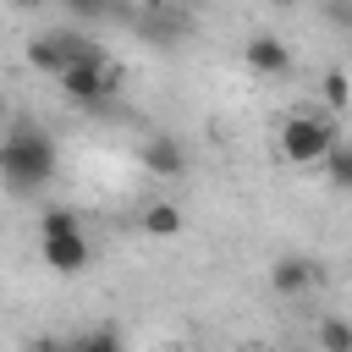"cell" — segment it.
<instances>
[{
	"instance_id": "6da1fadb",
	"label": "cell",
	"mask_w": 352,
	"mask_h": 352,
	"mask_svg": "<svg viewBox=\"0 0 352 352\" xmlns=\"http://www.w3.org/2000/svg\"><path fill=\"white\" fill-rule=\"evenodd\" d=\"M0 170H6L11 192H33L55 176V143L44 132H11L6 148H0Z\"/></svg>"
},
{
	"instance_id": "7a4b0ae2",
	"label": "cell",
	"mask_w": 352,
	"mask_h": 352,
	"mask_svg": "<svg viewBox=\"0 0 352 352\" xmlns=\"http://www.w3.org/2000/svg\"><path fill=\"white\" fill-rule=\"evenodd\" d=\"M336 143H341V138H336L330 116H314V110H297V116H286V126H280V154H286L292 165H324Z\"/></svg>"
},
{
	"instance_id": "3957f363",
	"label": "cell",
	"mask_w": 352,
	"mask_h": 352,
	"mask_svg": "<svg viewBox=\"0 0 352 352\" xmlns=\"http://www.w3.org/2000/svg\"><path fill=\"white\" fill-rule=\"evenodd\" d=\"M60 88H66V99H77V104H99V99H110V94L121 88V66H116L110 55H88V60H77V66L60 77Z\"/></svg>"
},
{
	"instance_id": "277c9868",
	"label": "cell",
	"mask_w": 352,
	"mask_h": 352,
	"mask_svg": "<svg viewBox=\"0 0 352 352\" xmlns=\"http://www.w3.org/2000/svg\"><path fill=\"white\" fill-rule=\"evenodd\" d=\"M88 55H99L94 44H82L77 33H38L33 44H28V66L33 72H50V77H66L77 60H88Z\"/></svg>"
},
{
	"instance_id": "5b68a950",
	"label": "cell",
	"mask_w": 352,
	"mask_h": 352,
	"mask_svg": "<svg viewBox=\"0 0 352 352\" xmlns=\"http://www.w3.org/2000/svg\"><path fill=\"white\" fill-rule=\"evenodd\" d=\"M242 60H248V72H258V77H286V72H292V50H286V38H275V33H253V38L242 44Z\"/></svg>"
},
{
	"instance_id": "8992f818",
	"label": "cell",
	"mask_w": 352,
	"mask_h": 352,
	"mask_svg": "<svg viewBox=\"0 0 352 352\" xmlns=\"http://www.w3.org/2000/svg\"><path fill=\"white\" fill-rule=\"evenodd\" d=\"M38 248H44V264L55 275H77V270L94 264V248H88L82 231H72V236H38Z\"/></svg>"
},
{
	"instance_id": "52a82bcc",
	"label": "cell",
	"mask_w": 352,
	"mask_h": 352,
	"mask_svg": "<svg viewBox=\"0 0 352 352\" xmlns=\"http://www.w3.org/2000/svg\"><path fill=\"white\" fill-rule=\"evenodd\" d=\"M270 286H275L280 297H302V292H314V264L297 258V253H286V258L270 264Z\"/></svg>"
},
{
	"instance_id": "ba28073f",
	"label": "cell",
	"mask_w": 352,
	"mask_h": 352,
	"mask_svg": "<svg viewBox=\"0 0 352 352\" xmlns=\"http://www.w3.org/2000/svg\"><path fill=\"white\" fill-rule=\"evenodd\" d=\"M143 165H148L154 176H182L187 154H182L176 138H148V143H143Z\"/></svg>"
},
{
	"instance_id": "9c48e42d",
	"label": "cell",
	"mask_w": 352,
	"mask_h": 352,
	"mask_svg": "<svg viewBox=\"0 0 352 352\" xmlns=\"http://www.w3.org/2000/svg\"><path fill=\"white\" fill-rule=\"evenodd\" d=\"M148 236H182V209L170 204V198H160V204H148L143 209V220H138Z\"/></svg>"
},
{
	"instance_id": "30bf717a",
	"label": "cell",
	"mask_w": 352,
	"mask_h": 352,
	"mask_svg": "<svg viewBox=\"0 0 352 352\" xmlns=\"http://www.w3.org/2000/svg\"><path fill=\"white\" fill-rule=\"evenodd\" d=\"M314 341H319V352H352V319H319V330H314Z\"/></svg>"
},
{
	"instance_id": "8fae6325",
	"label": "cell",
	"mask_w": 352,
	"mask_h": 352,
	"mask_svg": "<svg viewBox=\"0 0 352 352\" xmlns=\"http://www.w3.org/2000/svg\"><path fill=\"white\" fill-rule=\"evenodd\" d=\"M324 104L330 110H346L352 104V77L346 72H324Z\"/></svg>"
},
{
	"instance_id": "7c38bea8",
	"label": "cell",
	"mask_w": 352,
	"mask_h": 352,
	"mask_svg": "<svg viewBox=\"0 0 352 352\" xmlns=\"http://www.w3.org/2000/svg\"><path fill=\"white\" fill-rule=\"evenodd\" d=\"M72 231H77V214H72V209H60V204H55V209H44L38 236H72Z\"/></svg>"
},
{
	"instance_id": "4fadbf2b",
	"label": "cell",
	"mask_w": 352,
	"mask_h": 352,
	"mask_svg": "<svg viewBox=\"0 0 352 352\" xmlns=\"http://www.w3.org/2000/svg\"><path fill=\"white\" fill-rule=\"evenodd\" d=\"M324 165H330V182L336 187H352V143H336Z\"/></svg>"
},
{
	"instance_id": "5bb4252c",
	"label": "cell",
	"mask_w": 352,
	"mask_h": 352,
	"mask_svg": "<svg viewBox=\"0 0 352 352\" xmlns=\"http://www.w3.org/2000/svg\"><path fill=\"white\" fill-rule=\"evenodd\" d=\"M72 352H121V336H116V330L104 324V330H88V336H82V341H77Z\"/></svg>"
},
{
	"instance_id": "9a60e30c",
	"label": "cell",
	"mask_w": 352,
	"mask_h": 352,
	"mask_svg": "<svg viewBox=\"0 0 352 352\" xmlns=\"http://www.w3.org/2000/svg\"><path fill=\"white\" fill-rule=\"evenodd\" d=\"M60 6H72V11H82V16H99L110 0H60Z\"/></svg>"
},
{
	"instance_id": "2e32d148",
	"label": "cell",
	"mask_w": 352,
	"mask_h": 352,
	"mask_svg": "<svg viewBox=\"0 0 352 352\" xmlns=\"http://www.w3.org/2000/svg\"><path fill=\"white\" fill-rule=\"evenodd\" d=\"M33 6H38V0H11V11H33Z\"/></svg>"
},
{
	"instance_id": "e0dca14e",
	"label": "cell",
	"mask_w": 352,
	"mask_h": 352,
	"mask_svg": "<svg viewBox=\"0 0 352 352\" xmlns=\"http://www.w3.org/2000/svg\"><path fill=\"white\" fill-rule=\"evenodd\" d=\"M270 6H280V11H286V6H297V0H270Z\"/></svg>"
}]
</instances>
